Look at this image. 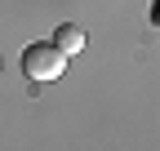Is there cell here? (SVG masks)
Instances as JSON below:
<instances>
[{
  "label": "cell",
  "mask_w": 160,
  "mask_h": 151,
  "mask_svg": "<svg viewBox=\"0 0 160 151\" xmlns=\"http://www.w3.org/2000/svg\"><path fill=\"white\" fill-rule=\"evenodd\" d=\"M22 71L31 76V80H58V76L67 71V53L58 49L53 40H49V45H27V53H22Z\"/></svg>",
  "instance_id": "cell-1"
},
{
  "label": "cell",
  "mask_w": 160,
  "mask_h": 151,
  "mask_svg": "<svg viewBox=\"0 0 160 151\" xmlns=\"http://www.w3.org/2000/svg\"><path fill=\"white\" fill-rule=\"evenodd\" d=\"M53 45H58V49H62L67 58H71V53H80V49H85V31H80V27H58Z\"/></svg>",
  "instance_id": "cell-2"
}]
</instances>
